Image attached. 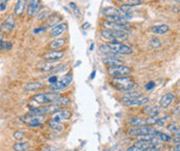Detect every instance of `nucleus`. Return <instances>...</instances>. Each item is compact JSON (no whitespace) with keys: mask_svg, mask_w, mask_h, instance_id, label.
I'll use <instances>...</instances> for the list:
<instances>
[{"mask_svg":"<svg viewBox=\"0 0 180 151\" xmlns=\"http://www.w3.org/2000/svg\"><path fill=\"white\" fill-rule=\"evenodd\" d=\"M110 83L112 86L115 89L119 90V91H129L133 90L136 87V83L133 82V80L130 77H116V78H112V80L110 81Z\"/></svg>","mask_w":180,"mask_h":151,"instance_id":"obj_1","label":"nucleus"},{"mask_svg":"<svg viewBox=\"0 0 180 151\" xmlns=\"http://www.w3.org/2000/svg\"><path fill=\"white\" fill-rule=\"evenodd\" d=\"M60 96L59 93L56 92H46V93H39V94L33 95L32 100L35 103L40 104V105H50V104H57Z\"/></svg>","mask_w":180,"mask_h":151,"instance_id":"obj_2","label":"nucleus"},{"mask_svg":"<svg viewBox=\"0 0 180 151\" xmlns=\"http://www.w3.org/2000/svg\"><path fill=\"white\" fill-rule=\"evenodd\" d=\"M129 134H130V136H136V137L142 136V134H151V136L156 137L159 134V131L153 127H151V126L143 125V126H140V127H132L129 130Z\"/></svg>","mask_w":180,"mask_h":151,"instance_id":"obj_3","label":"nucleus"},{"mask_svg":"<svg viewBox=\"0 0 180 151\" xmlns=\"http://www.w3.org/2000/svg\"><path fill=\"white\" fill-rule=\"evenodd\" d=\"M21 120L30 127H39L45 120V115H26L22 116Z\"/></svg>","mask_w":180,"mask_h":151,"instance_id":"obj_4","label":"nucleus"},{"mask_svg":"<svg viewBox=\"0 0 180 151\" xmlns=\"http://www.w3.org/2000/svg\"><path fill=\"white\" fill-rule=\"evenodd\" d=\"M108 75L116 78V77H126L130 75L132 73V68L129 66H125V65H119V66L115 67H108L107 70Z\"/></svg>","mask_w":180,"mask_h":151,"instance_id":"obj_5","label":"nucleus"},{"mask_svg":"<svg viewBox=\"0 0 180 151\" xmlns=\"http://www.w3.org/2000/svg\"><path fill=\"white\" fill-rule=\"evenodd\" d=\"M108 45H109V47H110V49L112 51L115 52V53H117V54H119V55H129V54L133 53V49L130 48L129 46H126V45H124V43H118V42H116V40L109 43Z\"/></svg>","mask_w":180,"mask_h":151,"instance_id":"obj_6","label":"nucleus"},{"mask_svg":"<svg viewBox=\"0 0 180 151\" xmlns=\"http://www.w3.org/2000/svg\"><path fill=\"white\" fill-rule=\"evenodd\" d=\"M103 26L105 27V29L112 30V31H127L129 32L126 28L129 27V24H122V23H114V22H109L105 21L103 23Z\"/></svg>","mask_w":180,"mask_h":151,"instance_id":"obj_7","label":"nucleus"},{"mask_svg":"<svg viewBox=\"0 0 180 151\" xmlns=\"http://www.w3.org/2000/svg\"><path fill=\"white\" fill-rule=\"evenodd\" d=\"M40 7V0H28L27 3V16L29 18H32L36 16L39 13Z\"/></svg>","mask_w":180,"mask_h":151,"instance_id":"obj_8","label":"nucleus"},{"mask_svg":"<svg viewBox=\"0 0 180 151\" xmlns=\"http://www.w3.org/2000/svg\"><path fill=\"white\" fill-rule=\"evenodd\" d=\"M65 53L63 51L54 50V51H48L43 55V58L46 61H59L64 57Z\"/></svg>","mask_w":180,"mask_h":151,"instance_id":"obj_9","label":"nucleus"},{"mask_svg":"<svg viewBox=\"0 0 180 151\" xmlns=\"http://www.w3.org/2000/svg\"><path fill=\"white\" fill-rule=\"evenodd\" d=\"M72 112L69 109H63V110H58V111L54 112L52 114V119L56 120V121L61 122L62 120H69L72 117Z\"/></svg>","mask_w":180,"mask_h":151,"instance_id":"obj_10","label":"nucleus"},{"mask_svg":"<svg viewBox=\"0 0 180 151\" xmlns=\"http://www.w3.org/2000/svg\"><path fill=\"white\" fill-rule=\"evenodd\" d=\"M60 105L58 104H50V105H43L39 108H36L37 111H39V114L42 115H46V114H53L54 112L58 111L60 110Z\"/></svg>","mask_w":180,"mask_h":151,"instance_id":"obj_11","label":"nucleus"},{"mask_svg":"<svg viewBox=\"0 0 180 151\" xmlns=\"http://www.w3.org/2000/svg\"><path fill=\"white\" fill-rule=\"evenodd\" d=\"M148 100H149L148 97L141 96L137 98H132V100H122V103H123V105L127 107H133V106H143L148 103Z\"/></svg>","mask_w":180,"mask_h":151,"instance_id":"obj_12","label":"nucleus"},{"mask_svg":"<svg viewBox=\"0 0 180 151\" xmlns=\"http://www.w3.org/2000/svg\"><path fill=\"white\" fill-rule=\"evenodd\" d=\"M16 26V22H15V18H13V15L7 16L6 18L4 19V21L2 22L1 24V29L4 30L6 32H9L15 28Z\"/></svg>","mask_w":180,"mask_h":151,"instance_id":"obj_13","label":"nucleus"},{"mask_svg":"<svg viewBox=\"0 0 180 151\" xmlns=\"http://www.w3.org/2000/svg\"><path fill=\"white\" fill-rule=\"evenodd\" d=\"M103 13L105 17H109V16H117V17H123L126 19V20H129L121 10L116 9V7H113V6L105 7V9H103Z\"/></svg>","mask_w":180,"mask_h":151,"instance_id":"obj_14","label":"nucleus"},{"mask_svg":"<svg viewBox=\"0 0 180 151\" xmlns=\"http://www.w3.org/2000/svg\"><path fill=\"white\" fill-rule=\"evenodd\" d=\"M27 3H28V0H18L15 5V9H13V13L17 17H21L23 15L26 9Z\"/></svg>","mask_w":180,"mask_h":151,"instance_id":"obj_15","label":"nucleus"},{"mask_svg":"<svg viewBox=\"0 0 180 151\" xmlns=\"http://www.w3.org/2000/svg\"><path fill=\"white\" fill-rule=\"evenodd\" d=\"M66 28H67L66 23H60V24H58V25L54 26L53 28L51 29L50 36L51 37H57V36H59V35H61L65 31V30H66Z\"/></svg>","mask_w":180,"mask_h":151,"instance_id":"obj_16","label":"nucleus"},{"mask_svg":"<svg viewBox=\"0 0 180 151\" xmlns=\"http://www.w3.org/2000/svg\"><path fill=\"white\" fill-rule=\"evenodd\" d=\"M174 100H175V95H174L173 93L169 92V93H167V94H165L159 100L160 108H163V109L168 108V107L170 106L172 103H173Z\"/></svg>","mask_w":180,"mask_h":151,"instance_id":"obj_17","label":"nucleus"},{"mask_svg":"<svg viewBox=\"0 0 180 151\" xmlns=\"http://www.w3.org/2000/svg\"><path fill=\"white\" fill-rule=\"evenodd\" d=\"M43 88V84L42 82H29V83H26L24 85V89L29 92L39 91Z\"/></svg>","mask_w":180,"mask_h":151,"instance_id":"obj_18","label":"nucleus"},{"mask_svg":"<svg viewBox=\"0 0 180 151\" xmlns=\"http://www.w3.org/2000/svg\"><path fill=\"white\" fill-rule=\"evenodd\" d=\"M103 63L108 67H115L119 66V65H123V62L119 58H115V57H106L103 59Z\"/></svg>","mask_w":180,"mask_h":151,"instance_id":"obj_19","label":"nucleus"},{"mask_svg":"<svg viewBox=\"0 0 180 151\" xmlns=\"http://www.w3.org/2000/svg\"><path fill=\"white\" fill-rule=\"evenodd\" d=\"M58 66V61H46L45 63H40L37 65V68L40 71H51Z\"/></svg>","mask_w":180,"mask_h":151,"instance_id":"obj_20","label":"nucleus"},{"mask_svg":"<svg viewBox=\"0 0 180 151\" xmlns=\"http://www.w3.org/2000/svg\"><path fill=\"white\" fill-rule=\"evenodd\" d=\"M169 30H170V28L166 24H160V25H155L151 27V31L154 34H165L167 33Z\"/></svg>","mask_w":180,"mask_h":151,"instance_id":"obj_21","label":"nucleus"},{"mask_svg":"<svg viewBox=\"0 0 180 151\" xmlns=\"http://www.w3.org/2000/svg\"><path fill=\"white\" fill-rule=\"evenodd\" d=\"M66 43L65 38H56V40H52V42L49 43V48L51 50H58L61 47H63Z\"/></svg>","mask_w":180,"mask_h":151,"instance_id":"obj_22","label":"nucleus"},{"mask_svg":"<svg viewBox=\"0 0 180 151\" xmlns=\"http://www.w3.org/2000/svg\"><path fill=\"white\" fill-rule=\"evenodd\" d=\"M61 22V18L57 13H51V16L47 19V26L48 27H54L58 25Z\"/></svg>","mask_w":180,"mask_h":151,"instance_id":"obj_23","label":"nucleus"},{"mask_svg":"<svg viewBox=\"0 0 180 151\" xmlns=\"http://www.w3.org/2000/svg\"><path fill=\"white\" fill-rule=\"evenodd\" d=\"M100 37L105 42H114V36H113V31L108 29H103L100 31Z\"/></svg>","mask_w":180,"mask_h":151,"instance_id":"obj_24","label":"nucleus"},{"mask_svg":"<svg viewBox=\"0 0 180 151\" xmlns=\"http://www.w3.org/2000/svg\"><path fill=\"white\" fill-rule=\"evenodd\" d=\"M127 123H129V125H132L133 127H140V126L146 125V119H142V118L135 117V118L129 119V121H127Z\"/></svg>","mask_w":180,"mask_h":151,"instance_id":"obj_25","label":"nucleus"},{"mask_svg":"<svg viewBox=\"0 0 180 151\" xmlns=\"http://www.w3.org/2000/svg\"><path fill=\"white\" fill-rule=\"evenodd\" d=\"M141 96H143L142 92L132 91V90H129V91H126L123 95H122L121 100H132V98H137V97H141Z\"/></svg>","mask_w":180,"mask_h":151,"instance_id":"obj_26","label":"nucleus"},{"mask_svg":"<svg viewBox=\"0 0 180 151\" xmlns=\"http://www.w3.org/2000/svg\"><path fill=\"white\" fill-rule=\"evenodd\" d=\"M29 148V143L27 142H19L16 143L13 146V149L15 151H26Z\"/></svg>","mask_w":180,"mask_h":151,"instance_id":"obj_27","label":"nucleus"},{"mask_svg":"<svg viewBox=\"0 0 180 151\" xmlns=\"http://www.w3.org/2000/svg\"><path fill=\"white\" fill-rule=\"evenodd\" d=\"M49 126H50L52 130H54L56 131H61L62 130H63V125H62V123L59 121H56V120H53V119H51L50 121H49Z\"/></svg>","mask_w":180,"mask_h":151,"instance_id":"obj_28","label":"nucleus"},{"mask_svg":"<svg viewBox=\"0 0 180 151\" xmlns=\"http://www.w3.org/2000/svg\"><path fill=\"white\" fill-rule=\"evenodd\" d=\"M65 87H67L66 85L62 83L61 81H58V82H56V83H54V84H51L50 86H49V88H50L52 91H60V90L64 89Z\"/></svg>","mask_w":180,"mask_h":151,"instance_id":"obj_29","label":"nucleus"},{"mask_svg":"<svg viewBox=\"0 0 180 151\" xmlns=\"http://www.w3.org/2000/svg\"><path fill=\"white\" fill-rule=\"evenodd\" d=\"M149 46L151 47L152 49L156 50V49H159L160 47L163 46V43H162V40H160L159 38H157V37H152L151 40H150V42H149Z\"/></svg>","mask_w":180,"mask_h":151,"instance_id":"obj_30","label":"nucleus"},{"mask_svg":"<svg viewBox=\"0 0 180 151\" xmlns=\"http://www.w3.org/2000/svg\"><path fill=\"white\" fill-rule=\"evenodd\" d=\"M13 48V43L7 40H0V50L1 51H9Z\"/></svg>","mask_w":180,"mask_h":151,"instance_id":"obj_31","label":"nucleus"},{"mask_svg":"<svg viewBox=\"0 0 180 151\" xmlns=\"http://www.w3.org/2000/svg\"><path fill=\"white\" fill-rule=\"evenodd\" d=\"M60 81H61L63 84L66 85V86H69V85L73 82V74L69 73V74H66V75H64L61 78V80H60Z\"/></svg>","mask_w":180,"mask_h":151,"instance_id":"obj_32","label":"nucleus"},{"mask_svg":"<svg viewBox=\"0 0 180 151\" xmlns=\"http://www.w3.org/2000/svg\"><path fill=\"white\" fill-rule=\"evenodd\" d=\"M50 16H51V13L49 12V10H43V12L39 13V16H37V21H45V20H47Z\"/></svg>","mask_w":180,"mask_h":151,"instance_id":"obj_33","label":"nucleus"},{"mask_svg":"<svg viewBox=\"0 0 180 151\" xmlns=\"http://www.w3.org/2000/svg\"><path fill=\"white\" fill-rule=\"evenodd\" d=\"M13 139H16L17 141H22V140L25 138V134L21 130H18V131H15V133H13Z\"/></svg>","mask_w":180,"mask_h":151,"instance_id":"obj_34","label":"nucleus"},{"mask_svg":"<svg viewBox=\"0 0 180 151\" xmlns=\"http://www.w3.org/2000/svg\"><path fill=\"white\" fill-rule=\"evenodd\" d=\"M159 116H150L148 119H146V124L147 125H154L156 124L157 120H159Z\"/></svg>","mask_w":180,"mask_h":151,"instance_id":"obj_35","label":"nucleus"},{"mask_svg":"<svg viewBox=\"0 0 180 151\" xmlns=\"http://www.w3.org/2000/svg\"><path fill=\"white\" fill-rule=\"evenodd\" d=\"M168 130H169V131H170V133H172V134H176L177 131L179 130V125L177 124L176 122L171 123V124L168 126Z\"/></svg>","mask_w":180,"mask_h":151,"instance_id":"obj_36","label":"nucleus"},{"mask_svg":"<svg viewBox=\"0 0 180 151\" xmlns=\"http://www.w3.org/2000/svg\"><path fill=\"white\" fill-rule=\"evenodd\" d=\"M99 51L102 52L103 54H105V55H108L110 52H113L110 49V47H109L108 43H106V45H102L99 47Z\"/></svg>","mask_w":180,"mask_h":151,"instance_id":"obj_37","label":"nucleus"},{"mask_svg":"<svg viewBox=\"0 0 180 151\" xmlns=\"http://www.w3.org/2000/svg\"><path fill=\"white\" fill-rule=\"evenodd\" d=\"M69 6H70V9H73V13H75L77 17H81V12H80V9H78L77 5H76V3H73V2H70Z\"/></svg>","mask_w":180,"mask_h":151,"instance_id":"obj_38","label":"nucleus"},{"mask_svg":"<svg viewBox=\"0 0 180 151\" xmlns=\"http://www.w3.org/2000/svg\"><path fill=\"white\" fill-rule=\"evenodd\" d=\"M147 114H148L149 116H159V107H153V108H150L149 112Z\"/></svg>","mask_w":180,"mask_h":151,"instance_id":"obj_39","label":"nucleus"},{"mask_svg":"<svg viewBox=\"0 0 180 151\" xmlns=\"http://www.w3.org/2000/svg\"><path fill=\"white\" fill-rule=\"evenodd\" d=\"M159 137L160 141H163V142H170L172 140L171 136H169L167 134H163V133H159Z\"/></svg>","mask_w":180,"mask_h":151,"instance_id":"obj_40","label":"nucleus"},{"mask_svg":"<svg viewBox=\"0 0 180 151\" xmlns=\"http://www.w3.org/2000/svg\"><path fill=\"white\" fill-rule=\"evenodd\" d=\"M69 103H70V101H69V100L67 97H62L61 96L59 98V100H58V103H57V104L60 105V106H69Z\"/></svg>","mask_w":180,"mask_h":151,"instance_id":"obj_41","label":"nucleus"},{"mask_svg":"<svg viewBox=\"0 0 180 151\" xmlns=\"http://www.w3.org/2000/svg\"><path fill=\"white\" fill-rule=\"evenodd\" d=\"M169 117L166 116V117H162V118H159V120H157L156 124L159 125V126H165L166 124H167V121H168Z\"/></svg>","mask_w":180,"mask_h":151,"instance_id":"obj_42","label":"nucleus"},{"mask_svg":"<svg viewBox=\"0 0 180 151\" xmlns=\"http://www.w3.org/2000/svg\"><path fill=\"white\" fill-rule=\"evenodd\" d=\"M49 84H54V83H56V82H58V78H57V76H51L50 78H49Z\"/></svg>","mask_w":180,"mask_h":151,"instance_id":"obj_43","label":"nucleus"},{"mask_svg":"<svg viewBox=\"0 0 180 151\" xmlns=\"http://www.w3.org/2000/svg\"><path fill=\"white\" fill-rule=\"evenodd\" d=\"M155 87V83L154 82H148V83L146 84V86H145V88H146V90H151V89H153Z\"/></svg>","mask_w":180,"mask_h":151,"instance_id":"obj_44","label":"nucleus"},{"mask_svg":"<svg viewBox=\"0 0 180 151\" xmlns=\"http://www.w3.org/2000/svg\"><path fill=\"white\" fill-rule=\"evenodd\" d=\"M127 1L130 2L133 5H138V4H141L143 0H127Z\"/></svg>","mask_w":180,"mask_h":151,"instance_id":"obj_45","label":"nucleus"},{"mask_svg":"<svg viewBox=\"0 0 180 151\" xmlns=\"http://www.w3.org/2000/svg\"><path fill=\"white\" fill-rule=\"evenodd\" d=\"M127 151H141V149H139V148L136 146V145H133V146H130L127 148Z\"/></svg>","mask_w":180,"mask_h":151,"instance_id":"obj_46","label":"nucleus"},{"mask_svg":"<svg viewBox=\"0 0 180 151\" xmlns=\"http://www.w3.org/2000/svg\"><path fill=\"white\" fill-rule=\"evenodd\" d=\"M46 28H47V27H45V26H43V27H39V28H37V29H35V30H34V33H35V34H37V33H39V32H43V31H45Z\"/></svg>","mask_w":180,"mask_h":151,"instance_id":"obj_47","label":"nucleus"},{"mask_svg":"<svg viewBox=\"0 0 180 151\" xmlns=\"http://www.w3.org/2000/svg\"><path fill=\"white\" fill-rule=\"evenodd\" d=\"M90 23H88V22H85V23L83 24V25H82V29L83 30H87L88 28H90Z\"/></svg>","mask_w":180,"mask_h":151,"instance_id":"obj_48","label":"nucleus"},{"mask_svg":"<svg viewBox=\"0 0 180 151\" xmlns=\"http://www.w3.org/2000/svg\"><path fill=\"white\" fill-rule=\"evenodd\" d=\"M172 140H173V143H175V144H180V136H176L175 138H173Z\"/></svg>","mask_w":180,"mask_h":151,"instance_id":"obj_49","label":"nucleus"},{"mask_svg":"<svg viewBox=\"0 0 180 151\" xmlns=\"http://www.w3.org/2000/svg\"><path fill=\"white\" fill-rule=\"evenodd\" d=\"M172 12H174V13H179V12H180V7H179V6H173V7H172Z\"/></svg>","mask_w":180,"mask_h":151,"instance_id":"obj_50","label":"nucleus"},{"mask_svg":"<svg viewBox=\"0 0 180 151\" xmlns=\"http://www.w3.org/2000/svg\"><path fill=\"white\" fill-rule=\"evenodd\" d=\"M95 74H96V71H95V70H93V71L91 73V76H90V79H91V80H92V79H94Z\"/></svg>","mask_w":180,"mask_h":151,"instance_id":"obj_51","label":"nucleus"},{"mask_svg":"<svg viewBox=\"0 0 180 151\" xmlns=\"http://www.w3.org/2000/svg\"><path fill=\"white\" fill-rule=\"evenodd\" d=\"M93 48H94V43H92V45H91V47H90V50H93Z\"/></svg>","mask_w":180,"mask_h":151,"instance_id":"obj_52","label":"nucleus"},{"mask_svg":"<svg viewBox=\"0 0 180 151\" xmlns=\"http://www.w3.org/2000/svg\"><path fill=\"white\" fill-rule=\"evenodd\" d=\"M175 2H176V3H179L180 4V0H175Z\"/></svg>","mask_w":180,"mask_h":151,"instance_id":"obj_53","label":"nucleus"},{"mask_svg":"<svg viewBox=\"0 0 180 151\" xmlns=\"http://www.w3.org/2000/svg\"><path fill=\"white\" fill-rule=\"evenodd\" d=\"M43 151H52V150H50V149H49V148H47V149H45Z\"/></svg>","mask_w":180,"mask_h":151,"instance_id":"obj_54","label":"nucleus"},{"mask_svg":"<svg viewBox=\"0 0 180 151\" xmlns=\"http://www.w3.org/2000/svg\"><path fill=\"white\" fill-rule=\"evenodd\" d=\"M103 151H113V150H108V149H105Z\"/></svg>","mask_w":180,"mask_h":151,"instance_id":"obj_55","label":"nucleus"},{"mask_svg":"<svg viewBox=\"0 0 180 151\" xmlns=\"http://www.w3.org/2000/svg\"><path fill=\"white\" fill-rule=\"evenodd\" d=\"M29 151H36V150H29Z\"/></svg>","mask_w":180,"mask_h":151,"instance_id":"obj_56","label":"nucleus"}]
</instances>
